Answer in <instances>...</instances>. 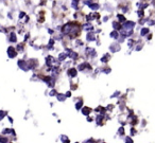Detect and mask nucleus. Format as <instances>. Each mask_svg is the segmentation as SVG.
Instances as JSON below:
<instances>
[{
	"label": "nucleus",
	"instance_id": "obj_1",
	"mask_svg": "<svg viewBox=\"0 0 155 143\" xmlns=\"http://www.w3.org/2000/svg\"><path fill=\"white\" fill-rule=\"evenodd\" d=\"M16 54H17V52H16V50L14 49L13 47H9V49H8V55L10 56L11 58L15 57Z\"/></svg>",
	"mask_w": 155,
	"mask_h": 143
},
{
	"label": "nucleus",
	"instance_id": "obj_2",
	"mask_svg": "<svg viewBox=\"0 0 155 143\" xmlns=\"http://www.w3.org/2000/svg\"><path fill=\"white\" fill-rule=\"evenodd\" d=\"M81 111H82V113L84 115H87V117H88V115L89 113H91V108H88V107H84V108H82L81 109Z\"/></svg>",
	"mask_w": 155,
	"mask_h": 143
},
{
	"label": "nucleus",
	"instance_id": "obj_3",
	"mask_svg": "<svg viewBox=\"0 0 155 143\" xmlns=\"http://www.w3.org/2000/svg\"><path fill=\"white\" fill-rule=\"evenodd\" d=\"M134 27V22H127V24L123 26V28L125 29V30H127V31H130L132 28Z\"/></svg>",
	"mask_w": 155,
	"mask_h": 143
},
{
	"label": "nucleus",
	"instance_id": "obj_4",
	"mask_svg": "<svg viewBox=\"0 0 155 143\" xmlns=\"http://www.w3.org/2000/svg\"><path fill=\"white\" fill-rule=\"evenodd\" d=\"M68 74L70 75V76H72V77L77 76V70H75L74 68H72V69H69V71H68Z\"/></svg>",
	"mask_w": 155,
	"mask_h": 143
},
{
	"label": "nucleus",
	"instance_id": "obj_5",
	"mask_svg": "<svg viewBox=\"0 0 155 143\" xmlns=\"http://www.w3.org/2000/svg\"><path fill=\"white\" fill-rule=\"evenodd\" d=\"M10 41H11L12 43H16V41H17V38H16L15 33H13V32L11 33V35H10Z\"/></svg>",
	"mask_w": 155,
	"mask_h": 143
},
{
	"label": "nucleus",
	"instance_id": "obj_6",
	"mask_svg": "<svg viewBox=\"0 0 155 143\" xmlns=\"http://www.w3.org/2000/svg\"><path fill=\"white\" fill-rule=\"evenodd\" d=\"M82 106H83V101H80V102H78L77 104H75V108H77V110L82 109Z\"/></svg>",
	"mask_w": 155,
	"mask_h": 143
},
{
	"label": "nucleus",
	"instance_id": "obj_7",
	"mask_svg": "<svg viewBox=\"0 0 155 143\" xmlns=\"http://www.w3.org/2000/svg\"><path fill=\"white\" fill-rule=\"evenodd\" d=\"M65 99H66V96H64V94H58V100L60 101V102H63V101H65Z\"/></svg>",
	"mask_w": 155,
	"mask_h": 143
},
{
	"label": "nucleus",
	"instance_id": "obj_8",
	"mask_svg": "<svg viewBox=\"0 0 155 143\" xmlns=\"http://www.w3.org/2000/svg\"><path fill=\"white\" fill-rule=\"evenodd\" d=\"M61 139H62V143H69L70 141H69V139L67 138L66 136H62L61 137Z\"/></svg>",
	"mask_w": 155,
	"mask_h": 143
},
{
	"label": "nucleus",
	"instance_id": "obj_9",
	"mask_svg": "<svg viewBox=\"0 0 155 143\" xmlns=\"http://www.w3.org/2000/svg\"><path fill=\"white\" fill-rule=\"evenodd\" d=\"M124 142L125 143H133V139H132L131 137H125Z\"/></svg>",
	"mask_w": 155,
	"mask_h": 143
},
{
	"label": "nucleus",
	"instance_id": "obj_10",
	"mask_svg": "<svg viewBox=\"0 0 155 143\" xmlns=\"http://www.w3.org/2000/svg\"><path fill=\"white\" fill-rule=\"evenodd\" d=\"M5 115H7V112L5 111H3V110H0V121L3 119V118L5 117Z\"/></svg>",
	"mask_w": 155,
	"mask_h": 143
},
{
	"label": "nucleus",
	"instance_id": "obj_11",
	"mask_svg": "<svg viewBox=\"0 0 155 143\" xmlns=\"http://www.w3.org/2000/svg\"><path fill=\"white\" fill-rule=\"evenodd\" d=\"M0 143H8V138H5V137H0Z\"/></svg>",
	"mask_w": 155,
	"mask_h": 143
},
{
	"label": "nucleus",
	"instance_id": "obj_12",
	"mask_svg": "<svg viewBox=\"0 0 155 143\" xmlns=\"http://www.w3.org/2000/svg\"><path fill=\"white\" fill-rule=\"evenodd\" d=\"M148 33H149V30H148L147 28H143V29L141 30V35H143V36H144V35L148 34Z\"/></svg>",
	"mask_w": 155,
	"mask_h": 143
},
{
	"label": "nucleus",
	"instance_id": "obj_13",
	"mask_svg": "<svg viewBox=\"0 0 155 143\" xmlns=\"http://www.w3.org/2000/svg\"><path fill=\"white\" fill-rule=\"evenodd\" d=\"M87 39H88V41H94L95 37H94V35L91 34V33H88V34H87Z\"/></svg>",
	"mask_w": 155,
	"mask_h": 143
},
{
	"label": "nucleus",
	"instance_id": "obj_14",
	"mask_svg": "<svg viewBox=\"0 0 155 143\" xmlns=\"http://www.w3.org/2000/svg\"><path fill=\"white\" fill-rule=\"evenodd\" d=\"M101 121H102V117L101 115H98L97 119H96V122H97L98 124H101Z\"/></svg>",
	"mask_w": 155,
	"mask_h": 143
},
{
	"label": "nucleus",
	"instance_id": "obj_15",
	"mask_svg": "<svg viewBox=\"0 0 155 143\" xmlns=\"http://www.w3.org/2000/svg\"><path fill=\"white\" fill-rule=\"evenodd\" d=\"M110 36L114 37V38H117V37H118V34H117V32H113L112 34H110Z\"/></svg>",
	"mask_w": 155,
	"mask_h": 143
},
{
	"label": "nucleus",
	"instance_id": "obj_16",
	"mask_svg": "<svg viewBox=\"0 0 155 143\" xmlns=\"http://www.w3.org/2000/svg\"><path fill=\"white\" fill-rule=\"evenodd\" d=\"M65 57H66V54H60V60H65Z\"/></svg>",
	"mask_w": 155,
	"mask_h": 143
},
{
	"label": "nucleus",
	"instance_id": "obj_17",
	"mask_svg": "<svg viewBox=\"0 0 155 143\" xmlns=\"http://www.w3.org/2000/svg\"><path fill=\"white\" fill-rule=\"evenodd\" d=\"M119 132H120V134H124V129H123V127H120L119 128Z\"/></svg>",
	"mask_w": 155,
	"mask_h": 143
},
{
	"label": "nucleus",
	"instance_id": "obj_18",
	"mask_svg": "<svg viewBox=\"0 0 155 143\" xmlns=\"http://www.w3.org/2000/svg\"><path fill=\"white\" fill-rule=\"evenodd\" d=\"M17 49H19V51H22V46L21 45H18Z\"/></svg>",
	"mask_w": 155,
	"mask_h": 143
},
{
	"label": "nucleus",
	"instance_id": "obj_19",
	"mask_svg": "<svg viewBox=\"0 0 155 143\" xmlns=\"http://www.w3.org/2000/svg\"><path fill=\"white\" fill-rule=\"evenodd\" d=\"M115 24V28H116V29H120L121 28L120 26H118V24Z\"/></svg>",
	"mask_w": 155,
	"mask_h": 143
},
{
	"label": "nucleus",
	"instance_id": "obj_20",
	"mask_svg": "<svg viewBox=\"0 0 155 143\" xmlns=\"http://www.w3.org/2000/svg\"><path fill=\"white\" fill-rule=\"evenodd\" d=\"M55 90H52V91H51V93H50V94H51V96H54V94H55Z\"/></svg>",
	"mask_w": 155,
	"mask_h": 143
},
{
	"label": "nucleus",
	"instance_id": "obj_21",
	"mask_svg": "<svg viewBox=\"0 0 155 143\" xmlns=\"http://www.w3.org/2000/svg\"><path fill=\"white\" fill-rule=\"evenodd\" d=\"M91 141H93V140H89V141H85L84 143H91Z\"/></svg>",
	"mask_w": 155,
	"mask_h": 143
}]
</instances>
